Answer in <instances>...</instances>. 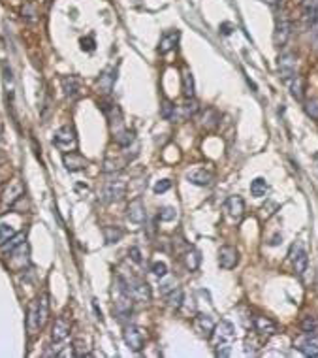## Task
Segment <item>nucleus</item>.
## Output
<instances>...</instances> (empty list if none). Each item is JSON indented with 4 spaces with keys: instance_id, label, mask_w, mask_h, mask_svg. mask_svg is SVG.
<instances>
[{
    "instance_id": "f257e3e1",
    "label": "nucleus",
    "mask_w": 318,
    "mask_h": 358,
    "mask_svg": "<svg viewBox=\"0 0 318 358\" xmlns=\"http://www.w3.org/2000/svg\"><path fill=\"white\" fill-rule=\"evenodd\" d=\"M111 298H113V313H117L119 317H128L132 313V305H134V296H132L130 289L126 285V279H122L121 275L115 277L111 289Z\"/></svg>"
},
{
    "instance_id": "f03ea898",
    "label": "nucleus",
    "mask_w": 318,
    "mask_h": 358,
    "mask_svg": "<svg viewBox=\"0 0 318 358\" xmlns=\"http://www.w3.org/2000/svg\"><path fill=\"white\" fill-rule=\"evenodd\" d=\"M211 338L215 339L216 357H230L232 353V341L235 338V328L230 320H220L215 324V330L211 334Z\"/></svg>"
},
{
    "instance_id": "7ed1b4c3",
    "label": "nucleus",
    "mask_w": 318,
    "mask_h": 358,
    "mask_svg": "<svg viewBox=\"0 0 318 358\" xmlns=\"http://www.w3.org/2000/svg\"><path fill=\"white\" fill-rule=\"evenodd\" d=\"M53 145L62 153H70V151L77 149V136H75L74 126L66 124L62 128H58L55 132V138H53Z\"/></svg>"
},
{
    "instance_id": "20e7f679",
    "label": "nucleus",
    "mask_w": 318,
    "mask_h": 358,
    "mask_svg": "<svg viewBox=\"0 0 318 358\" xmlns=\"http://www.w3.org/2000/svg\"><path fill=\"white\" fill-rule=\"evenodd\" d=\"M126 194V181L121 178H113L109 181H106V185L102 188V200L111 204V202H119Z\"/></svg>"
},
{
    "instance_id": "39448f33",
    "label": "nucleus",
    "mask_w": 318,
    "mask_h": 358,
    "mask_svg": "<svg viewBox=\"0 0 318 358\" xmlns=\"http://www.w3.org/2000/svg\"><path fill=\"white\" fill-rule=\"evenodd\" d=\"M296 349H300L305 357H318V332H303L296 339Z\"/></svg>"
},
{
    "instance_id": "423d86ee",
    "label": "nucleus",
    "mask_w": 318,
    "mask_h": 358,
    "mask_svg": "<svg viewBox=\"0 0 318 358\" xmlns=\"http://www.w3.org/2000/svg\"><path fill=\"white\" fill-rule=\"evenodd\" d=\"M122 338H124V343L132 349V351H141L143 349V343H145V334H143V330L140 326H136V324H130V326H126L124 332H122Z\"/></svg>"
},
{
    "instance_id": "0eeeda50",
    "label": "nucleus",
    "mask_w": 318,
    "mask_h": 358,
    "mask_svg": "<svg viewBox=\"0 0 318 358\" xmlns=\"http://www.w3.org/2000/svg\"><path fill=\"white\" fill-rule=\"evenodd\" d=\"M239 262V251L234 245H222L218 249V266L222 270H234Z\"/></svg>"
},
{
    "instance_id": "6e6552de",
    "label": "nucleus",
    "mask_w": 318,
    "mask_h": 358,
    "mask_svg": "<svg viewBox=\"0 0 318 358\" xmlns=\"http://www.w3.org/2000/svg\"><path fill=\"white\" fill-rule=\"evenodd\" d=\"M290 30H292V25L288 17L282 13L281 17H277V23H275V32H273V44L277 47H282L286 42H288V38H290Z\"/></svg>"
},
{
    "instance_id": "1a4fd4ad",
    "label": "nucleus",
    "mask_w": 318,
    "mask_h": 358,
    "mask_svg": "<svg viewBox=\"0 0 318 358\" xmlns=\"http://www.w3.org/2000/svg\"><path fill=\"white\" fill-rule=\"evenodd\" d=\"M126 285H128L132 296H134L136 300H140V301L151 300V287L147 281H143L140 277H130V279L126 281Z\"/></svg>"
},
{
    "instance_id": "9d476101",
    "label": "nucleus",
    "mask_w": 318,
    "mask_h": 358,
    "mask_svg": "<svg viewBox=\"0 0 318 358\" xmlns=\"http://www.w3.org/2000/svg\"><path fill=\"white\" fill-rule=\"evenodd\" d=\"M44 328L42 324V315H40V298L32 300V303L28 305V315H27V330L30 336H34L38 330Z\"/></svg>"
},
{
    "instance_id": "9b49d317",
    "label": "nucleus",
    "mask_w": 318,
    "mask_h": 358,
    "mask_svg": "<svg viewBox=\"0 0 318 358\" xmlns=\"http://www.w3.org/2000/svg\"><path fill=\"white\" fill-rule=\"evenodd\" d=\"M254 324V332L258 334V336H262V338H271L277 334V322L271 320L269 317H264V315H258V317H254L253 320Z\"/></svg>"
},
{
    "instance_id": "f8f14e48",
    "label": "nucleus",
    "mask_w": 318,
    "mask_h": 358,
    "mask_svg": "<svg viewBox=\"0 0 318 358\" xmlns=\"http://www.w3.org/2000/svg\"><path fill=\"white\" fill-rule=\"evenodd\" d=\"M224 211L226 215L230 217V219H234V221H239L245 213V202L241 196H230L228 200L224 202Z\"/></svg>"
},
{
    "instance_id": "ddd939ff",
    "label": "nucleus",
    "mask_w": 318,
    "mask_h": 358,
    "mask_svg": "<svg viewBox=\"0 0 318 358\" xmlns=\"http://www.w3.org/2000/svg\"><path fill=\"white\" fill-rule=\"evenodd\" d=\"M126 217L130 219V223H134V225H143V223H145L147 213H145V206H143V200H141V198L132 200L128 209H126Z\"/></svg>"
},
{
    "instance_id": "4468645a",
    "label": "nucleus",
    "mask_w": 318,
    "mask_h": 358,
    "mask_svg": "<svg viewBox=\"0 0 318 358\" xmlns=\"http://www.w3.org/2000/svg\"><path fill=\"white\" fill-rule=\"evenodd\" d=\"M62 162H64V166H66V170H68V172H79V170L87 168V164H89V160L85 159L81 153H77V151L64 153Z\"/></svg>"
},
{
    "instance_id": "2eb2a0df",
    "label": "nucleus",
    "mask_w": 318,
    "mask_h": 358,
    "mask_svg": "<svg viewBox=\"0 0 318 358\" xmlns=\"http://www.w3.org/2000/svg\"><path fill=\"white\" fill-rule=\"evenodd\" d=\"M290 256L292 260H294V270H296V273H298V275H303V272H307V264H309V258H307L305 249H303L300 243H296L292 247Z\"/></svg>"
},
{
    "instance_id": "dca6fc26",
    "label": "nucleus",
    "mask_w": 318,
    "mask_h": 358,
    "mask_svg": "<svg viewBox=\"0 0 318 358\" xmlns=\"http://www.w3.org/2000/svg\"><path fill=\"white\" fill-rule=\"evenodd\" d=\"M27 253H28L27 243H21L17 249H13L11 253H8L9 266H11V270L19 272V270H23V268L27 266V264H28V256H25V258H23V254H27Z\"/></svg>"
},
{
    "instance_id": "f3484780",
    "label": "nucleus",
    "mask_w": 318,
    "mask_h": 358,
    "mask_svg": "<svg viewBox=\"0 0 318 358\" xmlns=\"http://www.w3.org/2000/svg\"><path fill=\"white\" fill-rule=\"evenodd\" d=\"M213 172L211 170H206V168H198V170H192V172H188L187 179L192 183V185H198V187H207V185H211V181H213Z\"/></svg>"
},
{
    "instance_id": "a211bd4d",
    "label": "nucleus",
    "mask_w": 318,
    "mask_h": 358,
    "mask_svg": "<svg viewBox=\"0 0 318 358\" xmlns=\"http://www.w3.org/2000/svg\"><path fill=\"white\" fill-rule=\"evenodd\" d=\"M279 74L282 79H290L296 75V57L292 53H286L279 59Z\"/></svg>"
},
{
    "instance_id": "6ab92c4d",
    "label": "nucleus",
    "mask_w": 318,
    "mask_h": 358,
    "mask_svg": "<svg viewBox=\"0 0 318 358\" xmlns=\"http://www.w3.org/2000/svg\"><path fill=\"white\" fill-rule=\"evenodd\" d=\"M115 79H117V72H115V68H107V70H104L102 75L98 77V81H96V87H98V91L104 94H109L113 89V85H115Z\"/></svg>"
},
{
    "instance_id": "aec40b11",
    "label": "nucleus",
    "mask_w": 318,
    "mask_h": 358,
    "mask_svg": "<svg viewBox=\"0 0 318 358\" xmlns=\"http://www.w3.org/2000/svg\"><path fill=\"white\" fill-rule=\"evenodd\" d=\"M21 196H23V185H21V181L15 179V181H11L8 185V188L4 190L2 202H4V206H13Z\"/></svg>"
},
{
    "instance_id": "412c9836",
    "label": "nucleus",
    "mask_w": 318,
    "mask_h": 358,
    "mask_svg": "<svg viewBox=\"0 0 318 358\" xmlns=\"http://www.w3.org/2000/svg\"><path fill=\"white\" fill-rule=\"evenodd\" d=\"M70 334V322L64 319V317H58L53 324V330H51V339L55 343H62Z\"/></svg>"
},
{
    "instance_id": "4be33fe9",
    "label": "nucleus",
    "mask_w": 318,
    "mask_h": 358,
    "mask_svg": "<svg viewBox=\"0 0 318 358\" xmlns=\"http://www.w3.org/2000/svg\"><path fill=\"white\" fill-rule=\"evenodd\" d=\"M194 328L200 336H204V338H211V334H213V330H215V322L213 319L209 317V315H198L196 319H194Z\"/></svg>"
},
{
    "instance_id": "5701e85b",
    "label": "nucleus",
    "mask_w": 318,
    "mask_h": 358,
    "mask_svg": "<svg viewBox=\"0 0 318 358\" xmlns=\"http://www.w3.org/2000/svg\"><path fill=\"white\" fill-rule=\"evenodd\" d=\"M301 13L307 25H315L318 19V0H301Z\"/></svg>"
},
{
    "instance_id": "b1692460",
    "label": "nucleus",
    "mask_w": 318,
    "mask_h": 358,
    "mask_svg": "<svg viewBox=\"0 0 318 358\" xmlns=\"http://www.w3.org/2000/svg\"><path fill=\"white\" fill-rule=\"evenodd\" d=\"M177 42H179V32H177V30H169V32H164V34L160 36L159 51L162 53V55H166V53H169L171 49H175V47H177Z\"/></svg>"
},
{
    "instance_id": "393cba45",
    "label": "nucleus",
    "mask_w": 318,
    "mask_h": 358,
    "mask_svg": "<svg viewBox=\"0 0 318 358\" xmlns=\"http://www.w3.org/2000/svg\"><path fill=\"white\" fill-rule=\"evenodd\" d=\"M62 91H64V94L68 96V98H77L79 96V89H81V81L75 77V75H66V77H62Z\"/></svg>"
},
{
    "instance_id": "a878e982",
    "label": "nucleus",
    "mask_w": 318,
    "mask_h": 358,
    "mask_svg": "<svg viewBox=\"0 0 318 358\" xmlns=\"http://www.w3.org/2000/svg\"><path fill=\"white\" fill-rule=\"evenodd\" d=\"M113 138H115V143L119 147H130L132 143L136 141V132L130 130V128H122V130L115 132Z\"/></svg>"
},
{
    "instance_id": "bb28decb",
    "label": "nucleus",
    "mask_w": 318,
    "mask_h": 358,
    "mask_svg": "<svg viewBox=\"0 0 318 358\" xmlns=\"http://www.w3.org/2000/svg\"><path fill=\"white\" fill-rule=\"evenodd\" d=\"M251 194L254 198H264L269 194V185H267V181L262 178H256L251 183Z\"/></svg>"
},
{
    "instance_id": "cd10ccee",
    "label": "nucleus",
    "mask_w": 318,
    "mask_h": 358,
    "mask_svg": "<svg viewBox=\"0 0 318 358\" xmlns=\"http://www.w3.org/2000/svg\"><path fill=\"white\" fill-rule=\"evenodd\" d=\"M183 260H185V266H187L190 272H196L198 268H200V262H202V256H200V253H198L196 249H188L187 253H185V256H183Z\"/></svg>"
},
{
    "instance_id": "c85d7f7f",
    "label": "nucleus",
    "mask_w": 318,
    "mask_h": 358,
    "mask_svg": "<svg viewBox=\"0 0 318 358\" xmlns=\"http://www.w3.org/2000/svg\"><path fill=\"white\" fill-rule=\"evenodd\" d=\"M181 79H183V96L185 98H192L194 96V77L190 74V70H185Z\"/></svg>"
},
{
    "instance_id": "c756f323",
    "label": "nucleus",
    "mask_w": 318,
    "mask_h": 358,
    "mask_svg": "<svg viewBox=\"0 0 318 358\" xmlns=\"http://www.w3.org/2000/svg\"><path fill=\"white\" fill-rule=\"evenodd\" d=\"M303 87H305L303 77L294 75V77H292V83H290V91H292V96H294L296 100H303Z\"/></svg>"
},
{
    "instance_id": "7c9ffc66",
    "label": "nucleus",
    "mask_w": 318,
    "mask_h": 358,
    "mask_svg": "<svg viewBox=\"0 0 318 358\" xmlns=\"http://www.w3.org/2000/svg\"><path fill=\"white\" fill-rule=\"evenodd\" d=\"M21 243H25V234H15L13 238H9L6 243H2V253L4 254L11 253V251L17 249Z\"/></svg>"
},
{
    "instance_id": "2f4dec72",
    "label": "nucleus",
    "mask_w": 318,
    "mask_h": 358,
    "mask_svg": "<svg viewBox=\"0 0 318 358\" xmlns=\"http://www.w3.org/2000/svg\"><path fill=\"white\" fill-rule=\"evenodd\" d=\"M104 238L107 243H117L122 238V230L117 226H104Z\"/></svg>"
},
{
    "instance_id": "473e14b6",
    "label": "nucleus",
    "mask_w": 318,
    "mask_h": 358,
    "mask_svg": "<svg viewBox=\"0 0 318 358\" xmlns=\"http://www.w3.org/2000/svg\"><path fill=\"white\" fill-rule=\"evenodd\" d=\"M168 303L171 305V307L179 309V307L183 305V291L177 289V287H173V289L168 292Z\"/></svg>"
},
{
    "instance_id": "72a5a7b5",
    "label": "nucleus",
    "mask_w": 318,
    "mask_h": 358,
    "mask_svg": "<svg viewBox=\"0 0 318 358\" xmlns=\"http://www.w3.org/2000/svg\"><path fill=\"white\" fill-rule=\"evenodd\" d=\"M160 117L162 119H173L175 117V104L169 102V100H164L162 106H160Z\"/></svg>"
},
{
    "instance_id": "f704fd0d",
    "label": "nucleus",
    "mask_w": 318,
    "mask_h": 358,
    "mask_svg": "<svg viewBox=\"0 0 318 358\" xmlns=\"http://www.w3.org/2000/svg\"><path fill=\"white\" fill-rule=\"evenodd\" d=\"M15 236V230L11 225H6V223H0V245L6 243L9 238Z\"/></svg>"
},
{
    "instance_id": "c9c22d12",
    "label": "nucleus",
    "mask_w": 318,
    "mask_h": 358,
    "mask_svg": "<svg viewBox=\"0 0 318 358\" xmlns=\"http://www.w3.org/2000/svg\"><path fill=\"white\" fill-rule=\"evenodd\" d=\"M301 330H303V332H318V319L307 315L305 319L301 320Z\"/></svg>"
},
{
    "instance_id": "e433bc0d",
    "label": "nucleus",
    "mask_w": 318,
    "mask_h": 358,
    "mask_svg": "<svg viewBox=\"0 0 318 358\" xmlns=\"http://www.w3.org/2000/svg\"><path fill=\"white\" fill-rule=\"evenodd\" d=\"M179 110H181V119H188V117H192V115L198 112V104L192 100V102L183 104Z\"/></svg>"
},
{
    "instance_id": "4c0bfd02",
    "label": "nucleus",
    "mask_w": 318,
    "mask_h": 358,
    "mask_svg": "<svg viewBox=\"0 0 318 358\" xmlns=\"http://www.w3.org/2000/svg\"><path fill=\"white\" fill-rule=\"evenodd\" d=\"M175 217H177V211H175V207H162L159 213V219L160 221H164V223H169V221H175Z\"/></svg>"
},
{
    "instance_id": "58836bf2",
    "label": "nucleus",
    "mask_w": 318,
    "mask_h": 358,
    "mask_svg": "<svg viewBox=\"0 0 318 358\" xmlns=\"http://www.w3.org/2000/svg\"><path fill=\"white\" fill-rule=\"evenodd\" d=\"M260 345H262V341L258 343V341H256V334H253V336H249L247 341H245V347H247L245 351H247V353H256V351L260 349Z\"/></svg>"
},
{
    "instance_id": "ea45409f",
    "label": "nucleus",
    "mask_w": 318,
    "mask_h": 358,
    "mask_svg": "<svg viewBox=\"0 0 318 358\" xmlns=\"http://www.w3.org/2000/svg\"><path fill=\"white\" fill-rule=\"evenodd\" d=\"M151 272L155 273L157 277H166L168 275V266L164 262H155L151 266Z\"/></svg>"
},
{
    "instance_id": "a19ab883",
    "label": "nucleus",
    "mask_w": 318,
    "mask_h": 358,
    "mask_svg": "<svg viewBox=\"0 0 318 358\" xmlns=\"http://www.w3.org/2000/svg\"><path fill=\"white\" fill-rule=\"evenodd\" d=\"M305 112H307L309 117H313V119H317L318 121V100L317 98L307 102V106H305Z\"/></svg>"
},
{
    "instance_id": "79ce46f5",
    "label": "nucleus",
    "mask_w": 318,
    "mask_h": 358,
    "mask_svg": "<svg viewBox=\"0 0 318 358\" xmlns=\"http://www.w3.org/2000/svg\"><path fill=\"white\" fill-rule=\"evenodd\" d=\"M169 188H171V181H169V179H162V181H159V183L155 185V192H157V194H162V192H166Z\"/></svg>"
},
{
    "instance_id": "37998d69",
    "label": "nucleus",
    "mask_w": 318,
    "mask_h": 358,
    "mask_svg": "<svg viewBox=\"0 0 318 358\" xmlns=\"http://www.w3.org/2000/svg\"><path fill=\"white\" fill-rule=\"evenodd\" d=\"M81 49L83 51H94V38L93 36L81 38Z\"/></svg>"
},
{
    "instance_id": "c03bdc74",
    "label": "nucleus",
    "mask_w": 318,
    "mask_h": 358,
    "mask_svg": "<svg viewBox=\"0 0 318 358\" xmlns=\"http://www.w3.org/2000/svg\"><path fill=\"white\" fill-rule=\"evenodd\" d=\"M34 15H36V13H34V8H32L30 4L23 8V17H27L28 21H36V17H34Z\"/></svg>"
},
{
    "instance_id": "a18cd8bd",
    "label": "nucleus",
    "mask_w": 318,
    "mask_h": 358,
    "mask_svg": "<svg viewBox=\"0 0 318 358\" xmlns=\"http://www.w3.org/2000/svg\"><path fill=\"white\" fill-rule=\"evenodd\" d=\"M128 254L132 256V260H134V262H138V264L141 262V253H140V249H138V247H130Z\"/></svg>"
},
{
    "instance_id": "49530a36",
    "label": "nucleus",
    "mask_w": 318,
    "mask_h": 358,
    "mask_svg": "<svg viewBox=\"0 0 318 358\" xmlns=\"http://www.w3.org/2000/svg\"><path fill=\"white\" fill-rule=\"evenodd\" d=\"M232 25H230V23H222V25H220V30H222V34H224V36H230V34H232Z\"/></svg>"
},
{
    "instance_id": "de8ad7c7",
    "label": "nucleus",
    "mask_w": 318,
    "mask_h": 358,
    "mask_svg": "<svg viewBox=\"0 0 318 358\" xmlns=\"http://www.w3.org/2000/svg\"><path fill=\"white\" fill-rule=\"evenodd\" d=\"M279 239H282V238H279V236H275V238H273V241H271V245H277V243H279Z\"/></svg>"
},
{
    "instance_id": "09e8293b",
    "label": "nucleus",
    "mask_w": 318,
    "mask_h": 358,
    "mask_svg": "<svg viewBox=\"0 0 318 358\" xmlns=\"http://www.w3.org/2000/svg\"><path fill=\"white\" fill-rule=\"evenodd\" d=\"M262 2H265V4H277V2H279V0H262Z\"/></svg>"
},
{
    "instance_id": "8fccbe9b",
    "label": "nucleus",
    "mask_w": 318,
    "mask_h": 358,
    "mask_svg": "<svg viewBox=\"0 0 318 358\" xmlns=\"http://www.w3.org/2000/svg\"><path fill=\"white\" fill-rule=\"evenodd\" d=\"M315 162H317V174H318V155L315 157Z\"/></svg>"
}]
</instances>
